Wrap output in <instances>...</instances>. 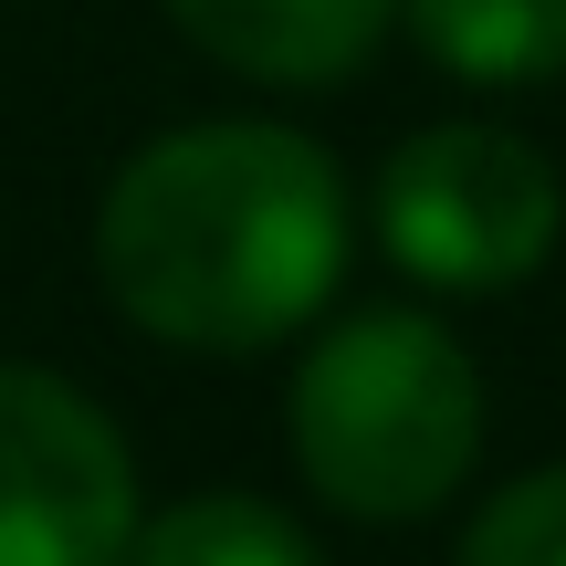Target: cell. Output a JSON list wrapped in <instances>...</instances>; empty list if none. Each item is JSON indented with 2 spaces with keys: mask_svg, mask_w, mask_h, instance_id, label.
Listing matches in <instances>:
<instances>
[{
  "mask_svg": "<svg viewBox=\"0 0 566 566\" xmlns=\"http://www.w3.org/2000/svg\"><path fill=\"white\" fill-rule=\"evenodd\" d=\"M105 294L168 346H273L346 273V179L294 126H179L137 147L95 221Z\"/></svg>",
  "mask_w": 566,
  "mask_h": 566,
  "instance_id": "1",
  "label": "cell"
},
{
  "mask_svg": "<svg viewBox=\"0 0 566 566\" xmlns=\"http://www.w3.org/2000/svg\"><path fill=\"white\" fill-rule=\"evenodd\" d=\"M304 483L336 514L399 525L430 514L483 451V378L430 315H346L336 336L304 357L294 399H283Z\"/></svg>",
  "mask_w": 566,
  "mask_h": 566,
  "instance_id": "2",
  "label": "cell"
},
{
  "mask_svg": "<svg viewBox=\"0 0 566 566\" xmlns=\"http://www.w3.org/2000/svg\"><path fill=\"white\" fill-rule=\"evenodd\" d=\"M566 189L514 126H420L378 168V242L441 294H504L556 252Z\"/></svg>",
  "mask_w": 566,
  "mask_h": 566,
  "instance_id": "3",
  "label": "cell"
},
{
  "mask_svg": "<svg viewBox=\"0 0 566 566\" xmlns=\"http://www.w3.org/2000/svg\"><path fill=\"white\" fill-rule=\"evenodd\" d=\"M137 462L84 388L0 357V566H126Z\"/></svg>",
  "mask_w": 566,
  "mask_h": 566,
  "instance_id": "4",
  "label": "cell"
},
{
  "mask_svg": "<svg viewBox=\"0 0 566 566\" xmlns=\"http://www.w3.org/2000/svg\"><path fill=\"white\" fill-rule=\"evenodd\" d=\"M168 11L200 53L263 84H336L388 32V0H168Z\"/></svg>",
  "mask_w": 566,
  "mask_h": 566,
  "instance_id": "5",
  "label": "cell"
},
{
  "mask_svg": "<svg viewBox=\"0 0 566 566\" xmlns=\"http://www.w3.org/2000/svg\"><path fill=\"white\" fill-rule=\"evenodd\" d=\"M409 32L441 74H472V84L566 74V0H409Z\"/></svg>",
  "mask_w": 566,
  "mask_h": 566,
  "instance_id": "6",
  "label": "cell"
},
{
  "mask_svg": "<svg viewBox=\"0 0 566 566\" xmlns=\"http://www.w3.org/2000/svg\"><path fill=\"white\" fill-rule=\"evenodd\" d=\"M126 566H325L304 546L294 514L252 504V493H200V504H168L158 525H137Z\"/></svg>",
  "mask_w": 566,
  "mask_h": 566,
  "instance_id": "7",
  "label": "cell"
},
{
  "mask_svg": "<svg viewBox=\"0 0 566 566\" xmlns=\"http://www.w3.org/2000/svg\"><path fill=\"white\" fill-rule=\"evenodd\" d=\"M462 566H566V462L493 493L462 535Z\"/></svg>",
  "mask_w": 566,
  "mask_h": 566,
  "instance_id": "8",
  "label": "cell"
}]
</instances>
